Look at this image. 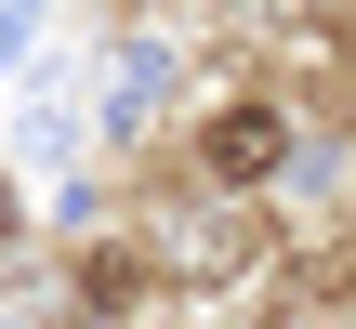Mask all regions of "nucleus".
<instances>
[{
    "instance_id": "1",
    "label": "nucleus",
    "mask_w": 356,
    "mask_h": 329,
    "mask_svg": "<svg viewBox=\"0 0 356 329\" xmlns=\"http://www.w3.org/2000/svg\"><path fill=\"white\" fill-rule=\"evenodd\" d=\"M198 158H211V185H264V171L291 158V119H277V106H225V119L198 132Z\"/></svg>"
}]
</instances>
